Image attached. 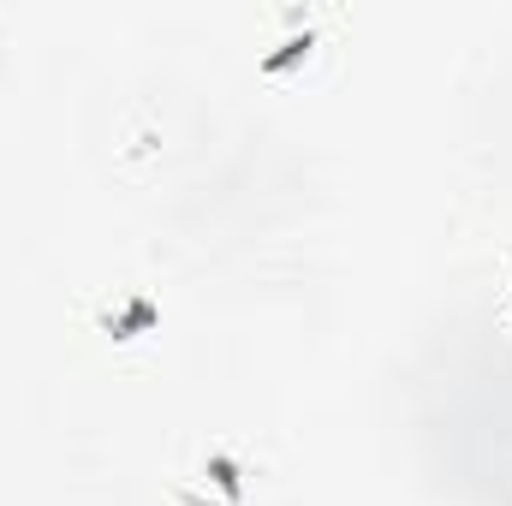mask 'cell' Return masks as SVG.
Masks as SVG:
<instances>
[{"label":"cell","instance_id":"3","mask_svg":"<svg viewBox=\"0 0 512 506\" xmlns=\"http://www.w3.org/2000/svg\"><path fill=\"white\" fill-rule=\"evenodd\" d=\"M310 48H316V30H292L286 42H274V48L256 60V72H262V78H280V72H292L298 60H310Z\"/></svg>","mask_w":512,"mask_h":506},{"label":"cell","instance_id":"4","mask_svg":"<svg viewBox=\"0 0 512 506\" xmlns=\"http://www.w3.org/2000/svg\"><path fill=\"white\" fill-rule=\"evenodd\" d=\"M507 328H512V310H507Z\"/></svg>","mask_w":512,"mask_h":506},{"label":"cell","instance_id":"2","mask_svg":"<svg viewBox=\"0 0 512 506\" xmlns=\"http://www.w3.org/2000/svg\"><path fill=\"white\" fill-rule=\"evenodd\" d=\"M203 477L215 483V495H221L227 506H239V501H245V465H239V459H233L227 447H215V453L203 459Z\"/></svg>","mask_w":512,"mask_h":506},{"label":"cell","instance_id":"1","mask_svg":"<svg viewBox=\"0 0 512 506\" xmlns=\"http://www.w3.org/2000/svg\"><path fill=\"white\" fill-rule=\"evenodd\" d=\"M161 322V310H155V298H143V292H131L120 310H108L102 316V334H114V340H137V334H149Z\"/></svg>","mask_w":512,"mask_h":506}]
</instances>
